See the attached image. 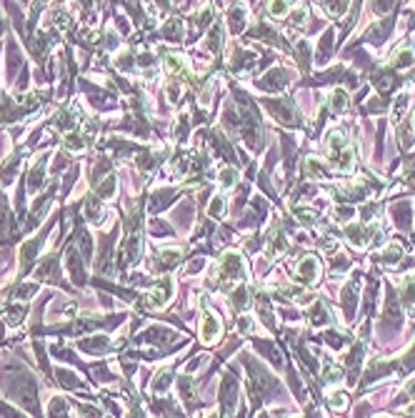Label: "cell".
I'll return each instance as SVG.
<instances>
[{
    "label": "cell",
    "instance_id": "1",
    "mask_svg": "<svg viewBox=\"0 0 415 418\" xmlns=\"http://www.w3.org/2000/svg\"><path fill=\"white\" fill-rule=\"evenodd\" d=\"M300 278L308 281V283H313V281L318 278V261H315V258H305V261L300 263Z\"/></svg>",
    "mask_w": 415,
    "mask_h": 418
},
{
    "label": "cell",
    "instance_id": "6",
    "mask_svg": "<svg viewBox=\"0 0 415 418\" xmlns=\"http://www.w3.org/2000/svg\"><path fill=\"white\" fill-rule=\"evenodd\" d=\"M413 125H415V120H413Z\"/></svg>",
    "mask_w": 415,
    "mask_h": 418
},
{
    "label": "cell",
    "instance_id": "2",
    "mask_svg": "<svg viewBox=\"0 0 415 418\" xmlns=\"http://www.w3.org/2000/svg\"><path fill=\"white\" fill-rule=\"evenodd\" d=\"M345 3H348V0H323V5H325V10L330 15H340L343 8H345Z\"/></svg>",
    "mask_w": 415,
    "mask_h": 418
},
{
    "label": "cell",
    "instance_id": "3",
    "mask_svg": "<svg viewBox=\"0 0 415 418\" xmlns=\"http://www.w3.org/2000/svg\"><path fill=\"white\" fill-rule=\"evenodd\" d=\"M345 105H348V93L338 90V93L333 95V108H335V110H343Z\"/></svg>",
    "mask_w": 415,
    "mask_h": 418
},
{
    "label": "cell",
    "instance_id": "4",
    "mask_svg": "<svg viewBox=\"0 0 415 418\" xmlns=\"http://www.w3.org/2000/svg\"><path fill=\"white\" fill-rule=\"evenodd\" d=\"M203 330H205V338H215L218 323L213 321V316H208V318H205V323H203Z\"/></svg>",
    "mask_w": 415,
    "mask_h": 418
},
{
    "label": "cell",
    "instance_id": "5",
    "mask_svg": "<svg viewBox=\"0 0 415 418\" xmlns=\"http://www.w3.org/2000/svg\"><path fill=\"white\" fill-rule=\"evenodd\" d=\"M273 15H283L285 13V0H273Z\"/></svg>",
    "mask_w": 415,
    "mask_h": 418
}]
</instances>
